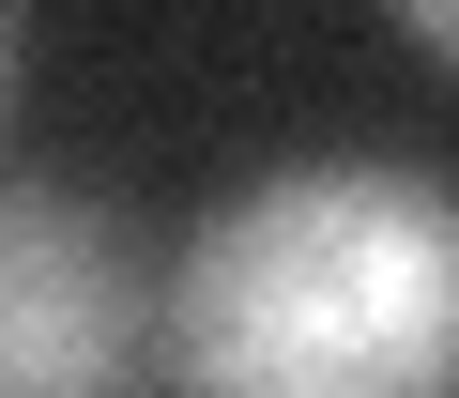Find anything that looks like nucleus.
Listing matches in <instances>:
<instances>
[{"label": "nucleus", "mask_w": 459, "mask_h": 398, "mask_svg": "<svg viewBox=\"0 0 459 398\" xmlns=\"http://www.w3.org/2000/svg\"><path fill=\"white\" fill-rule=\"evenodd\" d=\"M383 16H398V47H429V62L459 77V0H383Z\"/></svg>", "instance_id": "3"}, {"label": "nucleus", "mask_w": 459, "mask_h": 398, "mask_svg": "<svg viewBox=\"0 0 459 398\" xmlns=\"http://www.w3.org/2000/svg\"><path fill=\"white\" fill-rule=\"evenodd\" d=\"M184 398H459V184L429 153H276L169 261Z\"/></svg>", "instance_id": "1"}, {"label": "nucleus", "mask_w": 459, "mask_h": 398, "mask_svg": "<svg viewBox=\"0 0 459 398\" xmlns=\"http://www.w3.org/2000/svg\"><path fill=\"white\" fill-rule=\"evenodd\" d=\"M169 368V276L62 169H0V398H138Z\"/></svg>", "instance_id": "2"}, {"label": "nucleus", "mask_w": 459, "mask_h": 398, "mask_svg": "<svg viewBox=\"0 0 459 398\" xmlns=\"http://www.w3.org/2000/svg\"><path fill=\"white\" fill-rule=\"evenodd\" d=\"M0 108H16V0H0Z\"/></svg>", "instance_id": "4"}]
</instances>
